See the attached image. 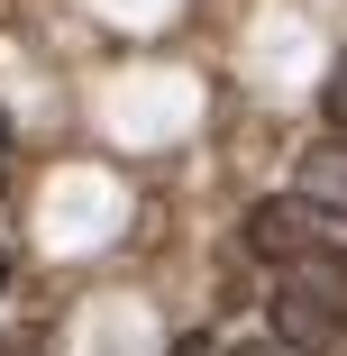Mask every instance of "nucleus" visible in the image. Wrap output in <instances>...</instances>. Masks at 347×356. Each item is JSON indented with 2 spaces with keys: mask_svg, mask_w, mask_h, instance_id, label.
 I'll use <instances>...</instances> for the list:
<instances>
[{
  "mask_svg": "<svg viewBox=\"0 0 347 356\" xmlns=\"http://www.w3.org/2000/svg\"><path fill=\"white\" fill-rule=\"evenodd\" d=\"M320 110H329V128H338V137H347V55H338V64H329V83H320Z\"/></svg>",
  "mask_w": 347,
  "mask_h": 356,
  "instance_id": "nucleus-5",
  "label": "nucleus"
},
{
  "mask_svg": "<svg viewBox=\"0 0 347 356\" xmlns=\"http://www.w3.org/2000/svg\"><path fill=\"white\" fill-rule=\"evenodd\" d=\"M174 356H220V347H211V338H183V347H174Z\"/></svg>",
  "mask_w": 347,
  "mask_h": 356,
  "instance_id": "nucleus-6",
  "label": "nucleus"
},
{
  "mask_svg": "<svg viewBox=\"0 0 347 356\" xmlns=\"http://www.w3.org/2000/svg\"><path fill=\"white\" fill-rule=\"evenodd\" d=\"M274 338H284V347H329L338 329H329V311H320V302H302L293 283H274Z\"/></svg>",
  "mask_w": 347,
  "mask_h": 356,
  "instance_id": "nucleus-4",
  "label": "nucleus"
},
{
  "mask_svg": "<svg viewBox=\"0 0 347 356\" xmlns=\"http://www.w3.org/2000/svg\"><path fill=\"white\" fill-rule=\"evenodd\" d=\"M284 283H293L302 302H320V311H329V329L347 338V247H338V238H320V247H302V256L284 265Z\"/></svg>",
  "mask_w": 347,
  "mask_h": 356,
  "instance_id": "nucleus-2",
  "label": "nucleus"
},
{
  "mask_svg": "<svg viewBox=\"0 0 347 356\" xmlns=\"http://www.w3.org/2000/svg\"><path fill=\"white\" fill-rule=\"evenodd\" d=\"M293 192L320 210V220H347V137H329V147H302Z\"/></svg>",
  "mask_w": 347,
  "mask_h": 356,
  "instance_id": "nucleus-3",
  "label": "nucleus"
},
{
  "mask_svg": "<svg viewBox=\"0 0 347 356\" xmlns=\"http://www.w3.org/2000/svg\"><path fill=\"white\" fill-rule=\"evenodd\" d=\"M320 238H329V220H320L302 192H293V201H265L256 220H247V247H256V256H274V265H293V256H302V247H320Z\"/></svg>",
  "mask_w": 347,
  "mask_h": 356,
  "instance_id": "nucleus-1",
  "label": "nucleus"
},
{
  "mask_svg": "<svg viewBox=\"0 0 347 356\" xmlns=\"http://www.w3.org/2000/svg\"><path fill=\"white\" fill-rule=\"evenodd\" d=\"M0 165H10V110H0Z\"/></svg>",
  "mask_w": 347,
  "mask_h": 356,
  "instance_id": "nucleus-7",
  "label": "nucleus"
}]
</instances>
